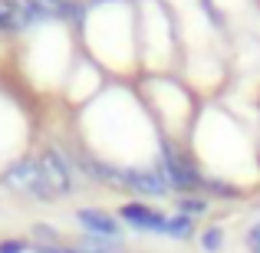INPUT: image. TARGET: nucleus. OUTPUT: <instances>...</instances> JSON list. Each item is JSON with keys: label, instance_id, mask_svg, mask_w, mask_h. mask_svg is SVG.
Masks as SVG:
<instances>
[{"label": "nucleus", "instance_id": "obj_5", "mask_svg": "<svg viewBox=\"0 0 260 253\" xmlns=\"http://www.w3.org/2000/svg\"><path fill=\"white\" fill-rule=\"evenodd\" d=\"M125 188L145 197H165L172 191V184H168L161 165L155 161V165H142V168H125Z\"/></svg>", "mask_w": 260, "mask_h": 253}, {"label": "nucleus", "instance_id": "obj_6", "mask_svg": "<svg viewBox=\"0 0 260 253\" xmlns=\"http://www.w3.org/2000/svg\"><path fill=\"white\" fill-rule=\"evenodd\" d=\"M119 217L128 224V227L148 230V234H161V237H165V230H168V217L161 214V210L148 207V204H139V201H135V204H122Z\"/></svg>", "mask_w": 260, "mask_h": 253}, {"label": "nucleus", "instance_id": "obj_1", "mask_svg": "<svg viewBox=\"0 0 260 253\" xmlns=\"http://www.w3.org/2000/svg\"><path fill=\"white\" fill-rule=\"evenodd\" d=\"M161 171H165V177H168V184L178 191H184V194H191V191H201V184H204V174L198 171L194 161H188L181 152H178V145L175 141H165L161 145Z\"/></svg>", "mask_w": 260, "mask_h": 253}, {"label": "nucleus", "instance_id": "obj_11", "mask_svg": "<svg viewBox=\"0 0 260 253\" xmlns=\"http://www.w3.org/2000/svg\"><path fill=\"white\" fill-rule=\"evenodd\" d=\"M83 253H112V240H106V237H89L83 243Z\"/></svg>", "mask_w": 260, "mask_h": 253}, {"label": "nucleus", "instance_id": "obj_8", "mask_svg": "<svg viewBox=\"0 0 260 253\" xmlns=\"http://www.w3.org/2000/svg\"><path fill=\"white\" fill-rule=\"evenodd\" d=\"M191 234H194V217H188V214H172V217H168V230H165V237H175V240H188Z\"/></svg>", "mask_w": 260, "mask_h": 253}, {"label": "nucleus", "instance_id": "obj_4", "mask_svg": "<svg viewBox=\"0 0 260 253\" xmlns=\"http://www.w3.org/2000/svg\"><path fill=\"white\" fill-rule=\"evenodd\" d=\"M37 165H40V174H43L46 188L53 191V197L70 194V191H73V165L56 152V148H46V152L40 155Z\"/></svg>", "mask_w": 260, "mask_h": 253}, {"label": "nucleus", "instance_id": "obj_13", "mask_svg": "<svg viewBox=\"0 0 260 253\" xmlns=\"http://www.w3.org/2000/svg\"><path fill=\"white\" fill-rule=\"evenodd\" d=\"M0 253H23V240H4Z\"/></svg>", "mask_w": 260, "mask_h": 253}, {"label": "nucleus", "instance_id": "obj_7", "mask_svg": "<svg viewBox=\"0 0 260 253\" xmlns=\"http://www.w3.org/2000/svg\"><path fill=\"white\" fill-rule=\"evenodd\" d=\"M76 221L89 230V237H106V240H119V234H122L119 221H115L112 214H106V210H95V207H83V210L76 214Z\"/></svg>", "mask_w": 260, "mask_h": 253}, {"label": "nucleus", "instance_id": "obj_3", "mask_svg": "<svg viewBox=\"0 0 260 253\" xmlns=\"http://www.w3.org/2000/svg\"><path fill=\"white\" fill-rule=\"evenodd\" d=\"M4 181L10 184L13 191H20V194H30V197H37V201H53V191L46 188L37 161H20V165H13L4 174Z\"/></svg>", "mask_w": 260, "mask_h": 253}, {"label": "nucleus", "instance_id": "obj_2", "mask_svg": "<svg viewBox=\"0 0 260 253\" xmlns=\"http://www.w3.org/2000/svg\"><path fill=\"white\" fill-rule=\"evenodd\" d=\"M40 17H50V7L40 0H0V30L20 33Z\"/></svg>", "mask_w": 260, "mask_h": 253}, {"label": "nucleus", "instance_id": "obj_9", "mask_svg": "<svg viewBox=\"0 0 260 253\" xmlns=\"http://www.w3.org/2000/svg\"><path fill=\"white\" fill-rule=\"evenodd\" d=\"M175 207H178V214L194 217V214H208L211 201L208 197H194V194H181V197H175Z\"/></svg>", "mask_w": 260, "mask_h": 253}, {"label": "nucleus", "instance_id": "obj_12", "mask_svg": "<svg viewBox=\"0 0 260 253\" xmlns=\"http://www.w3.org/2000/svg\"><path fill=\"white\" fill-rule=\"evenodd\" d=\"M247 247H250V253H260V224H254L247 230Z\"/></svg>", "mask_w": 260, "mask_h": 253}, {"label": "nucleus", "instance_id": "obj_10", "mask_svg": "<svg viewBox=\"0 0 260 253\" xmlns=\"http://www.w3.org/2000/svg\"><path fill=\"white\" fill-rule=\"evenodd\" d=\"M221 247H224V230L217 227V224H211L201 234V250L204 253H221Z\"/></svg>", "mask_w": 260, "mask_h": 253}, {"label": "nucleus", "instance_id": "obj_14", "mask_svg": "<svg viewBox=\"0 0 260 253\" xmlns=\"http://www.w3.org/2000/svg\"><path fill=\"white\" fill-rule=\"evenodd\" d=\"M257 168H260V158H257Z\"/></svg>", "mask_w": 260, "mask_h": 253}]
</instances>
